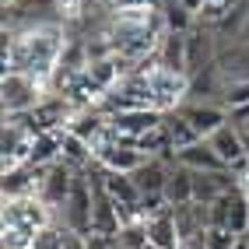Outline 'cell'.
<instances>
[{
  "label": "cell",
  "mask_w": 249,
  "mask_h": 249,
  "mask_svg": "<svg viewBox=\"0 0 249 249\" xmlns=\"http://www.w3.org/2000/svg\"><path fill=\"white\" fill-rule=\"evenodd\" d=\"M95 161L102 165L106 172H123V176H134L141 165L147 161L144 151H137L134 144H126V141H109L106 147H98L95 151Z\"/></svg>",
  "instance_id": "10"
},
{
  "label": "cell",
  "mask_w": 249,
  "mask_h": 249,
  "mask_svg": "<svg viewBox=\"0 0 249 249\" xmlns=\"http://www.w3.org/2000/svg\"><path fill=\"white\" fill-rule=\"evenodd\" d=\"M74 179H77V172L71 169L67 161H53V165H46L42 169V176H39V200L42 204H49L53 211H60L63 204H67V196H71V190H74Z\"/></svg>",
  "instance_id": "9"
},
{
  "label": "cell",
  "mask_w": 249,
  "mask_h": 249,
  "mask_svg": "<svg viewBox=\"0 0 249 249\" xmlns=\"http://www.w3.org/2000/svg\"><path fill=\"white\" fill-rule=\"evenodd\" d=\"M165 134H169L172 158H176V151H182V147H190V144H196V141H204V137L190 126V120H186L182 112H169V116H165Z\"/></svg>",
  "instance_id": "20"
},
{
  "label": "cell",
  "mask_w": 249,
  "mask_h": 249,
  "mask_svg": "<svg viewBox=\"0 0 249 249\" xmlns=\"http://www.w3.org/2000/svg\"><path fill=\"white\" fill-rule=\"evenodd\" d=\"M204 235H207V249H239L246 239V235H235L228 228H207Z\"/></svg>",
  "instance_id": "23"
},
{
  "label": "cell",
  "mask_w": 249,
  "mask_h": 249,
  "mask_svg": "<svg viewBox=\"0 0 249 249\" xmlns=\"http://www.w3.org/2000/svg\"><path fill=\"white\" fill-rule=\"evenodd\" d=\"M239 42H249V21H246V28H242V39Z\"/></svg>",
  "instance_id": "25"
},
{
  "label": "cell",
  "mask_w": 249,
  "mask_h": 249,
  "mask_svg": "<svg viewBox=\"0 0 249 249\" xmlns=\"http://www.w3.org/2000/svg\"><path fill=\"white\" fill-rule=\"evenodd\" d=\"M246 249H249V235H246Z\"/></svg>",
  "instance_id": "27"
},
{
  "label": "cell",
  "mask_w": 249,
  "mask_h": 249,
  "mask_svg": "<svg viewBox=\"0 0 249 249\" xmlns=\"http://www.w3.org/2000/svg\"><path fill=\"white\" fill-rule=\"evenodd\" d=\"M221 106L231 109H242L249 106V81H225V95H221Z\"/></svg>",
  "instance_id": "22"
},
{
  "label": "cell",
  "mask_w": 249,
  "mask_h": 249,
  "mask_svg": "<svg viewBox=\"0 0 249 249\" xmlns=\"http://www.w3.org/2000/svg\"><path fill=\"white\" fill-rule=\"evenodd\" d=\"M235 126H239V123H235ZM242 134H246V137H249V120H246V123H242Z\"/></svg>",
  "instance_id": "26"
},
{
  "label": "cell",
  "mask_w": 249,
  "mask_h": 249,
  "mask_svg": "<svg viewBox=\"0 0 249 249\" xmlns=\"http://www.w3.org/2000/svg\"><path fill=\"white\" fill-rule=\"evenodd\" d=\"M56 225V211L39 196H7L0 214V239L4 249H32L46 228Z\"/></svg>",
  "instance_id": "2"
},
{
  "label": "cell",
  "mask_w": 249,
  "mask_h": 249,
  "mask_svg": "<svg viewBox=\"0 0 249 249\" xmlns=\"http://www.w3.org/2000/svg\"><path fill=\"white\" fill-rule=\"evenodd\" d=\"M161 18H165V28H169V32H190V28L196 25V14L186 11L182 4L165 7V11H161Z\"/></svg>",
  "instance_id": "21"
},
{
  "label": "cell",
  "mask_w": 249,
  "mask_h": 249,
  "mask_svg": "<svg viewBox=\"0 0 249 249\" xmlns=\"http://www.w3.org/2000/svg\"><path fill=\"white\" fill-rule=\"evenodd\" d=\"M176 112L186 116L190 126H193L204 141H207L211 134H218L225 123H231V112H228L225 106H218V102H186V106L176 109Z\"/></svg>",
  "instance_id": "11"
},
{
  "label": "cell",
  "mask_w": 249,
  "mask_h": 249,
  "mask_svg": "<svg viewBox=\"0 0 249 249\" xmlns=\"http://www.w3.org/2000/svg\"><path fill=\"white\" fill-rule=\"evenodd\" d=\"M172 161L176 158H147L141 169L134 172V182L141 196H165V182H169V172H172Z\"/></svg>",
  "instance_id": "13"
},
{
  "label": "cell",
  "mask_w": 249,
  "mask_h": 249,
  "mask_svg": "<svg viewBox=\"0 0 249 249\" xmlns=\"http://www.w3.org/2000/svg\"><path fill=\"white\" fill-rule=\"evenodd\" d=\"M211 228H228L235 235H249V196L242 182L211 204Z\"/></svg>",
  "instance_id": "5"
},
{
  "label": "cell",
  "mask_w": 249,
  "mask_h": 249,
  "mask_svg": "<svg viewBox=\"0 0 249 249\" xmlns=\"http://www.w3.org/2000/svg\"><path fill=\"white\" fill-rule=\"evenodd\" d=\"M218 53H221V42L214 36V28H204V25H193L186 32V74H200L207 67L218 63Z\"/></svg>",
  "instance_id": "8"
},
{
  "label": "cell",
  "mask_w": 249,
  "mask_h": 249,
  "mask_svg": "<svg viewBox=\"0 0 249 249\" xmlns=\"http://www.w3.org/2000/svg\"><path fill=\"white\" fill-rule=\"evenodd\" d=\"M165 200L169 207H182L193 200V172L186 165L172 161V172H169V182H165Z\"/></svg>",
  "instance_id": "19"
},
{
  "label": "cell",
  "mask_w": 249,
  "mask_h": 249,
  "mask_svg": "<svg viewBox=\"0 0 249 249\" xmlns=\"http://www.w3.org/2000/svg\"><path fill=\"white\" fill-rule=\"evenodd\" d=\"M239 182H242V179H239L235 172H228V169H218V172H193V200L211 207L214 200H221L228 190H235Z\"/></svg>",
  "instance_id": "12"
},
{
  "label": "cell",
  "mask_w": 249,
  "mask_h": 249,
  "mask_svg": "<svg viewBox=\"0 0 249 249\" xmlns=\"http://www.w3.org/2000/svg\"><path fill=\"white\" fill-rule=\"evenodd\" d=\"M176 211V228H179V239H190V235H204L211 228V207L207 204H182V207H172Z\"/></svg>",
  "instance_id": "16"
},
{
  "label": "cell",
  "mask_w": 249,
  "mask_h": 249,
  "mask_svg": "<svg viewBox=\"0 0 249 249\" xmlns=\"http://www.w3.org/2000/svg\"><path fill=\"white\" fill-rule=\"evenodd\" d=\"M165 123V112L158 109H123V112H109V126L116 141H126V144H137L144 134H151Z\"/></svg>",
  "instance_id": "7"
},
{
  "label": "cell",
  "mask_w": 249,
  "mask_h": 249,
  "mask_svg": "<svg viewBox=\"0 0 249 249\" xmlns=\"http://www.w3.org/2000/svg\"><path fill=\"white\" fill-rule=\"evenodd\" d=\"M49 95L46 85L32 81L25 74H4L0 81V102H4V116H21V112H32L39 109V102Z\"/></svg>",
  "instance_id": "4"
},
{
  "label": "cell",
  "mask_w": 249,
  "mask_h": 249,
  "mask_svg": "<svg viewBox=\"0 0 249 249\" xmlns=\"http://www.w3.org/2000/svg\"><path fill=\"white\" fill-rule=\"evenodd\" d=\"M218 71L225 81H249V42H231L218 53Z\"/></svg>",
  "instance_id": "17"
},
{
  "label": "cell",
  "mask_w": 249,
  "mask_h": 249,
  "mask_svg": "<svg viewBox=\"0 0 249 249\" xmlns=\"http://www.w3.org/2000/svg\"><path fill=\"white\" fill-rule=\"evenodd\" d=\"M207 144L214 147V155L221 158V165L228 172H235L239 179L249 176V158H246V134H242V126L235 123H225L218 134H211Z\"/></svg>",
  "instance_id": "6"
},
{
  "label": "cell",
  "mask_w": 249,
  "mask_h": 249,
  "mask_svg": "<svg viewBox=\"0 0 249 249\" xmlns=\"http://www.w3.org/2000/svg\"><path fill=\"white\" fill-rule=\"evenodd\" d=\"M67 39L71 32L56 21L4 32V74H25L49 88L60 67V56L67 49Z\"/></svg>",
  "instance_id": "1"
},
{
  "label": "cell",
  "mask_w": 249,
  "mask_h": 249,
  "mask_svg": "<svg viewBox=\"0 0 249 249\" xmlns=\"http://www.w3.org/2000/svg\"><path fill=\"white\" fill-rule=\"evenodd\" d=\"M144 228H147V242L155 249H179V228H176V211L172 207H161L155 214H147Z\"/></svg>",
  "instance_id": "14"
},
{
  "label": "cell",
  "mask_w": 249,
  "mask_h": 249,
  "mask_svg": "<svg viewBox=\"0 0 249 249\" xmlns=\"http://www.w3.org/2000/svg\"><path fill=\"white\" fill-rule=\"evenodd\" d=\"M91 214H95V182L85 172H77L67 204L56 211V225L77 231V235H91Z\"/></svg>",
  "instance_id": "3"
},
{
  "label": "cell",
  "mask_w": 249,
  "mask_h": 249,
  "mask_svg": "<svg viewBox=\"0 0 249 249\" xmlns=\"http://www.w3.org/2000/svg\"><path fill=\"white\" fill-rule=\"evenodd\" d=\"M32 249H63V228H60V225L46 228L42 235L36 239V246H32Z\"/></svg>",
  "instance_id": "24"
},
{
  "label": "cell",
  "mask_w": 249,
  "mask_h": 249,
  "mask_svg": "<svg viewBox=\"0 0 249 249\" xmlns=\"http://www.w3.org/2000/svg\"><path fill=\"white\" fill-rule=\"evenodd\" d=\"M176 161L186 165L190 172H218V169H225L221 158L214 155V147L207 141H196L190 147H182V151H176Z\"/></svg>",
  "instance_id": "18"
},
{
  "label": "cell",
  "mask_w": 249,
  "mask_h": 249,
  "mask_svg": "<svg viewBox=\"0 0 249 249\" xmlns=\"http://www.w3.org/2000/svg\"><path fill=\"white\" fill-rule=\"evenodd\" d=\"M155 63H161L176 74H186V32H165L155 49Z\"/></svg>",
  "instance_id": "15"
}]
</instances>
